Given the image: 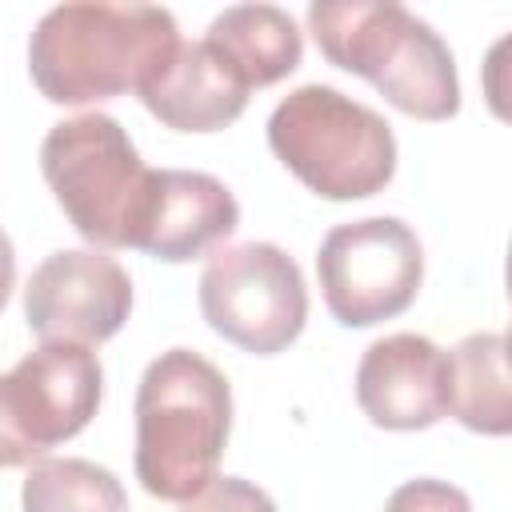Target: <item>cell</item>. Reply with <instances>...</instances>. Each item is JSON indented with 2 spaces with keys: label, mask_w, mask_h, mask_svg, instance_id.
I'll return each instance as SVG.
<instances>
[{
  "label": "cell",
  "mask_w": 512,
  "mask_h": 512,
  "mask_svg": "<svg viewBox=\"0 0 512 512\" xmlns=\"http://www.w3.org/2000/svg\"><path fill=\"white\" fill-rule=\"evenodd\" d=\"M180 28L156 4L76 0L48 8L28 36V72L52 104H96L140 92L176 52Z\"/></svg>",
  "instance_id": "6da1fadb"
},
{
  "label": "cell",
  "mask_w": 512,
  "mask_h": 512,
  "mask_svg": "<svg viewBox=\"0 0 512 512\" xmlns=\"http://www.w3.org/2000/svg\"><path fill=\"white\" fill-rule=\"evenodd\" d=\"M136 480L148 496L184 504L216 480L232 432L228 376L192 348L160 352L136 384Z\"/></svg>",
  "instance_id": "7a4b0ae2"
},
{
  "label": "cell",
  "mask_w": 512,
  "mask_h": 512,
  "mask_svg": "<svg viewBox=\"0 0 512 512\" xmlns=\"http://www.w3.org/2000/svg\"><path fill=\"white\" fill-rule=\"evenodd\" d=\"M308 32L320 56L364 76L392 108L416 120L460 112V76L444 36L396 0H312Z\"/></svg>",
  "instance_id": "3957f363"
},
{
  "label": "cell",
  "mask_w": 512,
  "mask_h": 512,
  "mask_svg": "<svg viewBox=\"0 0 512 512\" xmlns=\"http://www.w3.org/2000/svg\"><path fill=\"white\" fill-rule=\"evenodd\" d=\"M268 148L324 200H364L396 176L392 124L332 84L292 88L268 116Z\"/></svg>",
  "instance_id": "277c9868"
},
{
  "label": "cell",
  "mask_w": 512,
  "mask_h": 512,
  "mask_svg": "<svg viewBox=\"0 0 512 512\" xmlns=\"http://www.w3.org/2000/svg\"><path fill=\"white\" fill-rule=\"evenodd\" d=\"M40 172L68 224L96 248H136L152 172L108 112L60 120L40 140Z\"/></svg>",
  "instance_id": "5b68a950"
},
{
  "label": "cell",
  "mask_w": 512,
  "mask_h": 512,
  "mask_svg": "<svg viewBox=\"0 0 512 512\" xmlns=\"http://www.w3.org/2000/svg\"><path fill=\"white\" fill-rule=\"evenodd\" d=\"M196 296L208 328L252 356L284 352L308 320L304 272L268 240H244L212 252Z\"/></svg>",
  "instance_id": "8992f818"
},
{
  "label": "cell",
  "mask_w": 512,
  "mask_h": 512,
  "mask_svg": "<svg viewBox=\"0 0 512 512\" xmlns=\"http://www.w3.org/2000/svg\"><path fill=\"white\" fill-rule=\"evenodd\" d=\"M104 368L84 344H40L0 372V468L40 460L88 428L100 408Z\"/></svg>",
  "instance_id": "52a82bcc"
},
{
  "label": "cell",
  "mask_w": 512,
  "mask_h": 512,
  "mask_svg": "<svg viewBox=\"0 0 512 512\" xmlns=\"http://www.w3.org/2000/svg\"><path fill=\"white\" fill-rule=\"evenodd\" d=\"M316 276L328 312L344 328H372L400 316L424 280V248L396 216L336 224L316 252Z\"/></svg>",
  "instance_id": "ba28073f"
},
{
  "label": "cell",
  "mask_w": 512,
  "mask_h": 512,
  "mask_svg": "<svg viewBox=\"0 0 512 512\" xmlns=\"http://www.w3.org/2000/svg\"><path fill=\"white\" fill-rule=\"evenodd\" d=\"M132 312L124 264L96 248H60L44 256L24 284V320L40 344H104Z\"/></svg>",
  "instance_id": "9c48e42d"
},
{
  "label": "cell",
  "mask_w": 512,
  "mask_h": 512,
  "mask_svg": "<svg viewBox=\"0 0 512 512\" xmlns=\"http://www.w3.org/2000/svg\"><path fill=\"white\" fill-rule=\"evenodd\" d=\"M356 404L388 432H420L444 416V352L416 332H392L356 364Z\"/></svg>",
  "instance_id": "30bf717a"
},
{
  "label": "cell",
  "mask_w": 512,
  "mask_h": 512,
  "mask_svg": "<svg viewBox=\"0 0 512 512\" xmlns=\"http://www.w3.org/2000/svg\"><path fill=\"white\" fill-rule=\"evenodd\" d=\"M236 224L240 204L224 180L192 168H156L136 248L164 264H188L224 244Z\"/></svg>",
  "instance_id": "8fae6325"
},
{
  "label": "cell",
  "mask_w": 512,
  "mask_h": 512,
  "mask_svg": "<svg viewBox=\"0 0 512 512\" xmlns=\"http://www.w3.org/2000/svg\"><path fill=\"white\" fill-rule=\"evenodd\" d=\"M248 92L252 88L216 48L204 40H180L168 64L136 96L164 128L220 132L244 112Z\"/></svg>",
  "instance_id": "7c38bea8"
},
{
  "label": "cell",
  "mask_w": 512,
  "mask_h": 512,
  "mask_svg": "<svg viewBox=\"0 0 512 512\" xmlns=\"http://www.w3.org/2000/svg\"><path fill=\"white\" fill-rule=\"evenodd\" d=\"M444 412L480 436H508L512 384L500 332H472L444 352Z\"/></svg>",
  "instance_id": "4fadbf2b"
},
{
  "label": "cell",
  "mask_w": 512,
  "mask_h": 512,
  "mask_svg": "<svg viewBox=\"0 0 512 512\" xmlns=\"http://www.w3.org/2000/svg\"><path fill=\"white\" fill-rule=\"evenodd\" d=\"M204 44L216 48L248 88H268L296 72L304 56V36L296 20L276 4H232L212 16Z\"/></svg>",
  "instance_id": "5bb4252c"
},
{
  "label": "cell",
  "mask_w": 512,
  "mask_h": 512,
  "mask_svg": "<svg viewBox=\"0 0 512 512\" xmlns=\"http://www.w3.org/2000/svg\"><path fill=\"white\" fill-rule=\"evenodd\" d=\"M24 512H128V492L96 460H36L20 484Z\"/></svg>",
  "instance_id": "9a60e30c"
},
{
  "label": "cell",
  "mask_w": 512,
  "mask_h": 512,
  "mask_svg": "<svg viewBox=\"0 0 512 512\" xmlns=\"http://www.w3.org/2000/svg\"><path fill=\"white\" fill-rule=\"evenodd\" d=\"M384 512H472V500L464 488H456L448 480L416 476V480H404L400 488H392V496L384 500Z\"/></svg>",
  "instance_id": "2e32d148"
},
{
  "label": "cell",
  "mask_w": 512,
  "mask_h": 512,
  "mask_svg": "<svg viewBox=\"0 0 512 512\" xmlns=\"http://www.w3.org/2000/svg\"><path fill=\"white\" fill-rule=\"evenodd\" d=\"M180 512H276L272 496L244 476H216L204 492L180 504Z\"/></svg>",
  "instance_id": "e0dca14e"
},
{
  "label": "cell",
  "mask_w": 512,
  "mask_h": 512,
  "mask_svg": "<svg viewBox=\"0 0 512 512\" xmlns=\"http://www.w3.org/2000/svg\"><path fill=\"white\" fill-rule=\"evenodd\" d=\"M12 288H16V248H12L8 232L0 228V312H4V304L12 296Z\"/></svg>",
  "instance_id": "ac0fdd59"
}]
</instances>
